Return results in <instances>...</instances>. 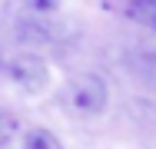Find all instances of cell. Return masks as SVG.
<instances>
[{"instance_id":"cell-5","label":"cell","mask_w":156,"mask_h":149,"mask_svg":"<svg viewBox=\"0 0 156 149\" xmlns=\"http://www.w3.org/2000/svg\"><path fill=\"white\" fill-rule=\"evenodd\" d=\"M17 129H20V119H17V113H10V109H3V106H0V149L13 143Z\"/></svg>"},{"instance_id":"cell-4","label":"cell","mask_w":156,"mask_h":149,"mask_svg":"<svg viewBox=\"0 0 156 149\" xmlns=\"http://www.w3.org/2000/svg\"><path fill=\"white\" fill-rule=\"evenodd\" d=\"M23 149H63V143L50 133V129L37 126V129H30V133L23 136Z\"/></svg>"},{"instance_id":"cell-3","label":"cell","mask_w":156,"mask_h":149,"mask_svg":"<svg viewBox=\"0 0 156 149\" xmlns=\"http://www.w3.org/2000/svg\"><path fill=\"white\" fill-rule=\"evenodd\" d=\"M126 13H129V20L143 23L146 30H156V0H129Z\"/></svg>"},{"instance_id":"cell-1","label":"cell","mask_w":156,"mask_h":149,"mask_svg":"<svg viewBox=\"0 0 156 149\" xmlns=\"http://www.w3.org/2000/svg\"><path fill=\"white\" fill-rule=\"evenodd\" d=\"M63 99L76 116H100L106 109V83L96 73H76L66 80Z\"/></svg>"},{"instance_id":"cell-6","label":"cell","mask_w":156,"mask_h":149,"mask_svg":"<svg viewBox=\"0 0 156 149\" xmlns=\"http://www.w3.org/2000/svg\"><path fill=\"white\" fill-rule=\"evenodd\" d=\"M33 7H37V10H53L57 0H33Z\"/></svg>"},{"instance_id":"cell-2","label":"cell","mask_w":156,"mask_h":149,"mask_svg":"<svg viewBox=\"0 0 156 149\" xmlns=\"http://www.w3.org/2000/svg\"><path fill=\"white\" fill-rule=\"evenodd\" d=\"M10 80L27 93H37L47 86V63L33 53H20L10 60Z\"/></svg>"}]
</instances>
